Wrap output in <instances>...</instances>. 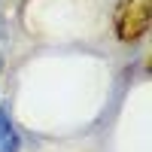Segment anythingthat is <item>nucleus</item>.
Instances as JSON below:
<instances>
[{"label":"nucleus","mask_w":152,"mask_h":152,"mask_svg":"<svg viewBox=\"0 0 152 152\" xmlns=\"http://www.w3.org/2000/svg\"><path fill=\"white\" fill-rule=\"evenodd\" d=\"M149 18H152V0H128L119 15H116V34L119 40L134 43L149 31Z\"/></svg>","instance_id":"1"},{"label":"nucleus","mask_w":152,"mask_h":152,"mask_svg":"<svg viewBox=\"0 0 152 152\" xmlns=\"http://www.w3.org/2000/svg\"><path fill=\"white\" fill-rule=\"evenodd\" d=\"M0 152H18V131L12 128V125L3 131V137H0Z\"/></svg>","instance_id":"2"},{"label":"nucleus","mask_w":152,"mask_h":152,"mask_svg":"<svg viewBox=\"0 0 152 152\" xmlns=\"http://www.w3.org/2000/svg\"><path fill=\"white\" fill-rule=\"evenodd\" d=\"M0 34H3V15H0Z\"/></svg>","instance_id":"3"},{"label":"nucleus","mask_w":152,"mask_h":152,"mask_svg":"<svg viewBox=\"0 0 152 152\" xmlns=\"http://www.w3.org/2000/svg\"><path fill=\"white\" fill-rule=\"evenodd\" d=\"M0 70H3V58H0Z\"/></svg>","instance_id":"4"}]
</instances>
